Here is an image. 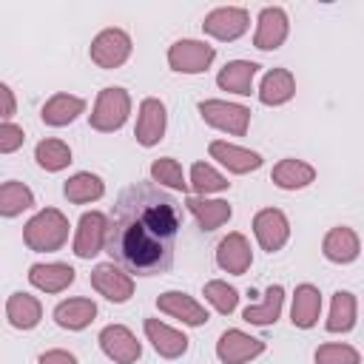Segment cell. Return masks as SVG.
I'll use <instances>...</instances> for the list:
<instances>
[{
    "label": "cell",
    "mask_w": 364,
    "mask_h": 364,
    "mask_svg": "<svg viewBox=\"0 0 364 364\" xmlns=\"http://www.w3.org/2000/svg\"><path fill=\"white\" fill-rule=\"evenodd\" d=\"M68 228L71 225L63 210L43 208L23 225V242L34 253H57L68 242Z\"/></svg>",
    "instance_id": "cell-2"
},
{
    "label": "cell",
    "mask_w": 364,
    "mask_h": 364,
    "mask_svg": "<svg viewBox=\"0 0 364 364\" xmlns=\"http://www.w3.org/2000/svg\"><path fill=\"white\" fill-rule=\"evenodd\" d=\"M128 117H131V94L119 85H105L94 100L88 125L100 134H114L128 122Z\"/></svg>",
    "instance_id": "cell-3"
},
{
    "label": "cell",
    "mask_w": 364,
    "mask_h": 364,
    "mask_svg": "<svg viewBox=\"0 0 364 364\" xmlns=\"http://www.w3.org/2000/svg\"><path fill=\"white\" fill-rule=\"evenodd\" d=\"M290 34V17L282 6H264L256 17V31H253V46L259 51H276L284 46Z\"/></svg>",
    "instance_id": "cell-13"
},
{
    "label": "cell",
    "mask_w": 364,
    "mask_h": 364,
    "mask_svg": "<svg viewBox=\"0 0 364 364\" xmlns=\"http://www.w3.org/2000/svg\"><path fill=\"white\" fill-rule=\"evenodd\" d=\"M6 318L14 330H34L40 321H43V304L37 296L26 293V290H17L9 296L6 301Z\"/></svg>",
    "instance_id": "cell-26"
},
{
    "label": "cell",
    "mask_w": 364,
    "mask_h": 364,
    "mask_svg": "<svg viewBox=\"0 0 364 364\" xmlns=\"http://www.w3.org/2000/svg\"><path fill=\"white\" fill-rule=\"evenodd\" d=\"M40 364H80V361H77V355H74V353L54 347V350H46V353L40 355Z\"/></svg>",
    "instance_id": "cell-40"
},
{
    "label": "cell",
    "mask_w": 364,
    "mask_h": 364,
    "mask_svg": "<svg viewBox=\"0 0 364 364\" xmlns=\"http://www.w3.org/2000/svg\"><path fill=\"white\" fill-rule=\"evenodd\" d=\"M91 287L111 304H125L134 296V276L114 262H100L91 270Z\"/></svg>",
    "instance_id": "cell-9"
},
{
    "label": "cell",
    "mask_w": 364,
    "mask_h": 364,
    "mask_svg": "<svg viewBox=\"0 0 364 364\" xmlns=\"http://www.w3.org/2000/svg\"><path fill=\"white\" fill-rule=\"evenodd\" d=\"M131 51H134L131 34H128L125 28H117V26L102 28V31L91 40V46H88V57H91V63L100 65V68H105V71L125 65L128 57H131Z\"/></svg>",
    "instance_id": "cell-4"
},
{
    "label": "cell",
    "mask_w": 364,
    "mask_h": 364,
    "mask_svg": "<svg viewBox=\"0 0 364 364\" xmlns=\"http://www.w3.org/2000/svg\"><path fill=\"white\" fill-rule=\"evenodd\" d=\"M202 296H205V301H208L216 313H222V316H230V313L239 307V290H236L233 284L222 282V279H210V282H205Z\"/></svg>",
    "instance_id": "cell-36"
},
{
    "label": "cell",
    "mask_w": 364,
    "mask_h": 364,
    "mask_svg": "<svg viewBox=\"0 0 364 364\" xmlns=\"http://www.w3.org/2000/svg\"><path fill=\"white\" fill-rule=\"evenodd\" d=\"M270 182L282 191H301L307 185L316 182V168L304 159H296V156H284L273 165L270 171Z\"/></svg>",
    "instance_id": "cell-23"
},
{
    "label": "cell",
    "mask_w": 364,
    "mask_h": 364,
    "mask_svg": "<svg viewBox=\"0 0 364 364\" xmlns=\"http://www.w3.org/2000/svg\"><path fill=\"white\" fill-rule=\"evenodd\" d=\"M321 318V290L310 282L296 284L293 290V301H290V321L299 330H310L316 327Z\"/></svg>",
    "instance_id": "cell-21"
},
{
    "label": "cell",
    "mask_w": 364,
    "mask_h": 364,
    "mask_svg": "<svg viewBox=\"0 0 364 364\" xmlns=\"http://www.w3.org/2000/svg\"><path fill=\"white\" fill-rule=\"evenodd\" d=\"M358 318V299L350 290H336L330 301V316L324 321L327 333H350Z\"/></svg>",
    "instance_id": "cell-31"
},
{
    "label": "cell",
    "mask_w": 364,
    "mask_h": 364,
    "mask_svg": "<svg viewBox=\"0 0 364 364\" xmlns=\"http://www.w3.org/2000/svg\"><path fill=\"white\" fill-rule=\"evenodd\" d=\"M216 264L230 276H245L253 264V250L247 236L239 230H230L228 236H222V242L216 245Z\"/></svg>",
    "instance_id": "cell-16"
},
{
    "label": "cell",
    "mask_w": 364,
    "mask_h": 364,
    "mask_svg": "<svg viewBox=\"0 0 364 364\" xmlns=\"http://www.w3.org/2000/svg\"><path fill=\"white\" fill-rule=\"evenodd\" d=\"M216 60V48L205 40L182 37L168 48V65L176 74H205Z\"/></svg>",
    "instance_id": "cell-5"
},
{
    "label": "cell",
    "mask_w": 364,
    "mask_h": 364,
    "mask_svg": "<svg viewBox=\"0 0 364 364\" xmlns=\"http://www.w3.org/2000/svg\"><path fill=\"white\" fill-rule=\"evenodd\" d=\"M230 182L225 173H219L210 162H193L191 165V176H188V191H193V196H210V193H222L228 191Z\"/></svg>",
    "instance_id": "cell-33"
},
{
    "label": "cell",
    "mask_w": 364,
    "mask_h": 364,
    "mask_svg": "<svg viewBox=\"0 0 364 364\" xmlns=\"http://www.w3.org/2000/svg\"><path fill=\"white\" fill-rule=\"evenodd\" d=\"M105 236H108V216L102 210H85L77 222L74 256L77 259H94L97 253L105 250Z\"/></svg>",
    "instance_id": "cell-11"
},
{
    "label": "cell",
    "mask_w": 364,
    "mask_h": 364,
    "mask_svg": "<svg viewBox=\"0 0 364 364\" xmlns=\"http://www.w3.org/2000/svg\"><path fill=\"white\" fill-rule=\"evenodd\" d=\"M264 350H267V344L262 338H256L239 327L225 330L216 341V358L222 364H247V361L259 358Z\"/></svg>",
    "instance_id": "cell-10"
},
{
    "label": "cell",
    "mask_w": 364,
    "mask_h": 364,
    "mask_svg": "<svg viewBox=\"0 0 364 364\" xmlns=\"http://www.w3.org/2000/svg\"><path fill=\"white\" fill-rule=\"evenodd\" d=\"M185 208L191 210V216L199 222L202 230H219L222 225L230 222L233 208L228 199H210V196H188Z\"/></svg>",
    "instance_id": "cell-24"
},
{
    "label": "cell",
    "mask_w": 364,
    "mask_h": 364,
    "mask_svg": "<svg viewBox=\"0 0 364 364\" xmlns=\"http://www.w3.org/2000/svg\"><path fill=\"white\" fill-rule=\"evenodd\" d=\"M256 74H259L256 63H250V60H230V63H225L219 68L216 85L222 91H230V94H239V97H250Z\"/></svg>",
    "instance_id": "cell-27"
},
{
    "label": "cell",
    "mask_w": 364,
    "mask_h": 364,
    "mask_svg": "<svg viewBox=\"0 0 364 364\" xmlns=\"http://www.w3.org/2000/svg\"><path fill=\"white\" fill-rule=\"evenodd\" d=\"M51 316H54L57 327L77 333V330H85V327L97 318V304H94L91 299H85V296H74V299L60 301Z\"/></svg>",
    "instance_id": "cell-28"
},
{
    "label": "cell",
    "mask_w": 364,
    "mask_h": 364,
    "mask_svg": "<svg viewBox=\"0 0 364 364\" xmlns=\"http://www.w3.org/2000/svg\"><path fill=\"white\" fill-rule=\"evenodd\" d=\"M247 28H250V14L242 6H216L202 20V31L213 40H222V43L239 40Z\"/></svg>",
    "instance_id": "cell-7"
},
{
    "label": "cell",
    "mask_w": 364,
    "mask_h": 364,
    "mask_svg": "<svg viewBox=\"0 0 364 364\" xmlns=\"http://www.w3.org/2000/svg\"><path fill=\"white\" fill-rule=\"evenodd\" d=\"M100 350L114 364H136L142 358V341H136L134 330L125 324H108L100 330Z\"/></svg>",
    "instance_id": "cell-12"
},
{
    "label": "cell",
    "mask_w": 364,
    "mask_h": 364,
    "mask_svg": "<svg viewBox=\"0 0 364 364\" xmlns=\"http://www.w3.org/2000/svg\"><path fill=\"white\" fill-rule=\"evenodd\" d=\"M77 270L65 262H37L28 267V282L40 293H63L74 284Z\"/></svg>",
    "instance_id": "cell-20"
},
{
    "label": "cell",
    "mask_w": 364,
    "mask_h": 364,
    "mask_svg": "<svg viewBox=\"0 0 364 364\" xmlns=\"http://www.w3.org/2000/svg\"><path fill=\"white\" fill-rule=\"evenodd\" d=\"M34 159H37V165L43 171L57 173V171H65L71 165V148H68V142H63L57 136H46V139L37 142Z\"/></svg>",
    "instance_id": "cell-34"
},
{
    "label": "cell",
    "mask_w": 364,
    "mask_h": 364,
    "mask_svg": "<svg viewBox=\"0 0 364 364\" xmlns=\"http://www.w3.org/2000/svg\"><path fill=\"white\" fill-rule=\"evenodd\" d=\"M28 208H34V191L26 182L20 179L0 182V216L3 219H14Z\"/></svg>",
    "instance_id": "cell-32"
},
{
    "label": "cell",
    "mask_w": 364,
    "mask_h": 364,
    "mask_svg": "<svg viewBox=\"0 0 364 364\" xmlns=\"http://www.w3.org/2000/svg\"><path fill=\"white\" fill-rule=\"evenodd\" d=\"M208 154L210 159H216L222 168H228L230 173H250V171H259L262 168V154L259 151H250V148H242L236 142H228V139H213L208 145Z\"/></svg>",
    "instance_id": "cell-18"
},
{
    "label": "cell",
    "mask_w": 364,
    "mask_h": 364,
    "mask_svg": "<svg viewBox=\"0 0 364 364\" xmlns=\"http://www.w3.org/2000/svg\"><path fill=\"white\" fill-rule=\"evenodd\" d=\"M26 142V131L17 122H0V154H14Z\"/></svg>",
    "instance_id": "cell-38"
},
{
    "label": "cell",
    "mask_w": 364,
    "mask_h": 364,
    "mask_svg": "<svg viewBox=\"0 0 364 364\" xmlns=\"http://www.w3.org/2000/svg\"><path fill=\"white\" fill-rule=\"evenodd\" d=\"M63 196L71 205H91V202L105 196V182H102V176H97L91 171H77L74 176L65 179Z\"/></svg>",
    "instance_id": "cell-30"
},
{
    "label": "cell",
    "mask_w": 364,
    "mask_h": 364,
    "mask_svg": "<svg viewBox=\"0 0 364 364\" xmlns=\"http://www.w3.org/2000/svg\"><path fill=\"white\" fill-rule=\"evenodd\" d=\"M142 327H145V338L151 341V347L156 350L159 358H168V361L182 358L191 347V338L182 330H176V327H171L159 318H145Z\"/></svg>",
    "instance_id": "cell-17"
},
{
    "label": "cell",
    "mask_w": 364,
    "mask_h": 364,
    "mask_svg": "<svg viewBox=\"0 0 364 364\" xmlns=\"http://www.w3.org/2000/svg\"><path fill=\"white\" fill-rule=\"evenodd\" d=\"M199 117L210 128L225 131L230 136H245L250 128V108H245L239 102H228V100H202Z\"/></svg>",
    "instance_id": "cell-6"
},
{
    "label": "cell",
    "mask_w": 364,
    "mask_h": 364,
    "mask_svg": "<svg viewBox=\"0 0 364 364\" xmlns=\"http://www.w3.org/2000/svg\"><path fill=\"white\" fill-rule=\"evenodd\" d=\"M321 253H324V259L333 262V264H350V262H355L358 253H361V239H358V233H355L353 228L336 225V228H330V230L324 233V239H321Z\"/></svg>",
    "instance_id": "cell-19"
},
{
    "label": "cell",
    "mask_w": 364,
    "mask_h": 364,
    "mask_svg": "<svg viewBox=\"0 0 364 364\" xmlns=\"http://www.w3.org/2000/svg\"><path fill=\"white\" fill-rule=\"evenodd\" d=\"M182 216L179 202L154 182L125 188L108 216L105 253L131 276H156L173 264Z\"/></svg>",
    "instance_id": "cell-1"
},
{
    "label": "cell",
    "mask_w": 364,
    "mask_h": 364,
    "mask_svg": "<svg viewBox=\"0 0 364 364\" xmlns=\"http://www.w3.org/2000/svg\"><path fill=\"white\" fill-rule=\"evenodd\" d=\"M282 307H284V287L282 284H270L259 304H247L242 310V318L247 324H253V327H270V324L279 321Z\"/></svg>",
    "instance_id": "cell-29"
},
{
    "label": "cell",
    "mask_w": 364,
    "mask_h": 364,
    "mask_svg": "<svg viewBox=\"0 0 364 364\" xmlns=\"http://www.w3.org/2000/svg\"><path fill=\"white\" fill-rule=\"evenodd\" d=\"M80 114H85V100L77 97V94H68V91H60V94H51L43 108H40V119L48 125V128H65L71 125Z\"/></svg>",
    "instance_id": "cell-22"
},
{
    "label": "cell",
    "mask_w": 364,
    "mask_h": 364,
    "mask_svg": "<svg viewBox=\"0 0 364 364\" xmlns=\"http://www.w3.org/2000/svg\"><path fill=\"white\" fill-rule=\"evenodd\" d=\"M259 102L262 105H284L296 97V77L290 68H270L259 82Z\"/></svg>",
    "instance_id": "cell-25"
},
{
    "label": "cell",
    "mask_w": 364,
    "mask_h": 364,
    "mask_svg": "<svg viewBox=\"0 0 364 364\" xmlns=\"http://www.w3.org/2000/svg\"><path fill=\"white\" fill-rule=\"evenodd\" d=\"M156 307H159V313L182 321L185 327H202L210 318L205 304L196 301L193 296H188L185 290H165V293H159L156 296Z\"/></svg>",
    "instance_id": "cell-15"
},
{
    "label": "cell",
    "mask_w": 364,
    "mask_h": 364,
    "mask_svg": "<svg viewBox=\"0 0 364 364\" xmlns=\"http://www.w3.org/2000/svg\"><path fill=\"white\" fill-rule=\"evenodd\" d=\"M253 236L262 250L279 253L290 239V219L279 208H262L253 216Z\"/></svg>",
    "instance_id": "cell-8"
},
{
    "label": "cell",
    "mask_w": 364,
    "mask_h": 364,
    "mask_svg": "<svg viewBox=\"0 0 364 364\" xmlns=\"http://www.w3.org/2000/svg\"><path fill=\"white\" fill-rule=\"evenodd\" d=\"M165 128H168V108L159 97H145L139 102V111H136V128H134V136L142 148H154L162 142L165 136Z\"/></svg>",
    "instance_id": "cell-14"
},
{
    "label": "cell",
    "mask_w": 364,
    "mask_h": 364,
    "mask_svg": "<svg viewBox=\"0 0 364 364\" xmlns=\"http://www.w3.org/2000/svg\"><path fill=\"white\" fill-rule=\"evenodd\" d=\"M316 364H361V353L344 341H327L316 347Z\"/></svg>",
    "instance_id": "cell-37"
},
{
    "label": "cell",
    "mask_w": 364,
    "mask_h": 364,
    "mask_svg": "<svg viewBox=\"0 0 364 364\" xmlns=\"http://www.w3.org/2000/svg\"><path fill=\"white\" fill-rule=\"evenodd\" d=\"M14 114H17V97L6 82H0V122H11Z\"/></svg>",
    "instance_id": "cell-39"
},
{
    "label": "cell",
    "mask_w": 364,
    "mask_h": 364,
    "mask_svg": "<svg viewBox=\"0 0 364 364\" xmlns=\"http://www.w3.org/2000/svg\"><path fill=\"white\" fill-rule=\"evenodd\" d=\"M151 182L159 185V188L176 191V193L188 191V176H185L179 159H173V156H159V159L151 162Z\"/></svg>",
    "instance_id": "cell-35"
}]
</instances>
